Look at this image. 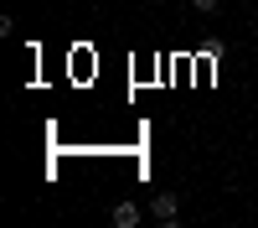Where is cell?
Returning a JSON list of instances; mask_svg holds the SVG:
<instances>
[{"instance_id":"6da1fadb","label":"cell","mask_w":258,"mask_h":228,"mask_svg":"<svg viewBox=\"0 0 258 228\" xmlns=\"http://www.w3.org/2000/svg\"><path fill=\"white\" fill-rule=\"evenodd\" d=\"M181 218V197L176 192H160L155 197V223H176Z\"/></svg>"},{"instance_id":"7a4b0ae2","label":"cell","mask_w":258,"mask_h":228,"mask_svg":"<svg viewBox=\"0 0 258 228\" xmlns=\"http://www.w3.org/2000/svg\"><path fill=\"white\" fill-rule=\"evenodd\" d=\"M114 228H140V207L135 202H114Z\"/></svg>"},{"instance_id":"3957f363","label":"cell","mask_w":258,"mask_h":228,"mask_svg":"<svg viewBox=\"0 0 258 228\" xmlns=\"http://www.w3.org/2000/svg\"><path fill=\"white\" fill-rule=\"evenodd\" d=\"M191 6H197V11H217L222 0H191Z\"/></svg>"}]
</instances>
